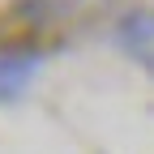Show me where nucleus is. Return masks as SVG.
<instances>
[{
	"mask_svg": "<svg viewBox=\"0 0 154 154\" xmlns=\"http://www.w3.org/2000/svg\"><path fill=\"white\" fill-rule=\"evenodd\" d=\"M30 64H34V60H22V64H17V60H5V64H0V82H5V86L13 90V86L22 82L26 73H30Z\"/></svg>",
	"mask_w": 154,
	"mask_h": 154,
	"instance_id": "f257e3e1",
	"label": "nucleus"
}]
</instances>
